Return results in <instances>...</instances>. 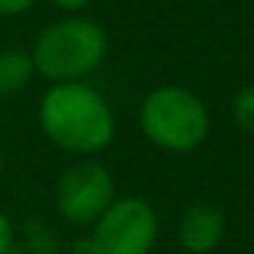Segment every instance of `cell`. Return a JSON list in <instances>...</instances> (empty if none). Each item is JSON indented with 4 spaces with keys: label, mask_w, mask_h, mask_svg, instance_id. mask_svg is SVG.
Wrapping results in <instances>:
<instances>
[{
    "label": "cell",
    "mask_w": 254,
    "mask_h": 254,
    "mask_svg": "<svg viewBox=\"0 0 254 254\" xmlns=\"http://www.w3.org/2000/svg\"><path fill=\"white\" fill-rule=\"evenodd\" d=\"M39 126L55 148L79 159L101 153L115 137L110 104L82 82L52 85L39 104Z\"/></svg>",
    "instance_id": "6da1fadb"
},
{
    "label": "cell",
    "mask_w": 254,
    "mask_h": 254,
    "mask_svg": "<svg viewBox=\"0 0 254 254\" xmlns=\"http://www.w3.org/2000/svg\"><path fill=\"white\" fill-rule=\"evenodd\" d=\"M139 128L156 148L189 153L205 142L210 118L199 96L178 85H164L145 96L139 107Z\"/></svg>",
    "instance_id": "7a4b0ae2"
},
{
    "label": "cell",
    "mask_w": 254,
    "mask_h": 254,
    "mask_svg": "<svg viewBox=\"0 0 254 254\" xmlns=\"http://www.w3.org/2000/svg\"><path fill=\"white\" fill-rule=\"evenodd\" d=\"M107 55V33L90 19H63L36 39L33 68L61 82H79Z\"/></svg>",
    "instance_id": "3957f363"
},
{
    "label": "cell",
    "mask_w": 254,
    "mask_h": 254,
    "mask_svg": "<svg viewBox=\"0 0 254 254\" xmlns=\"http://www.w3.org/2000/svg\"><path fill=\"white\" fill-rule=\"evenodd\" d=\"M93 254H150L159 241V216L145 197H118L85 238Z\"/></svg>",
    "instance_id": "277c9868"
},
{
    "label": "cell",
    "mask_w": 254,
    "mask_h": 254,
    "mask_svg": "<svg viewBox=\"0 0 254 254\" xmlns=\"http://www.w3.org/2000/svg\"><path fill=\"white\" fill-rule=\"evenodd\" d=\"M115 199V178L96 159L68 164L55 183V208L61 219L74 227H93Z\"/></svg>",
    "instance_id": "5b68a950"
},
{
    "label": "cell",
    "mask_w": 254,
    "mask_h": 254,
    "mask_svg": "<svg viewBox=\"0 0 254 254\" xmlns=\"http://www.w3.org/2000/svg\"><path fill=\"white\" fill-rule=\"evenodd\" d=\"M224 230V213L213 205L197 202L183 210L178 221V241L183 246V254H210L219 249Z\"/></svg>",
    "instance_id": "8992f818"
},
{
    "label": "cell",
    "mask_w": 254,
    "mask_h": 254,
    "mask_svg": "<svg viewBox=\"0 0 254 254\" xmlns=\"http://www.w3.org/2000/svg\"><path fill=\"white\" fill-rule=\"evenodd\" d=\"M33 58L25 50H0V96H14L33 77Z\"/></svg>",
    "instance_id": "52a82bcc"
},
{
    "label": "cell",
    "mask_w": 254,
    "mask_h": 254,
    "mask_svg": "<svg viewBox=\"0 0 254 254\" xmlns=\"http://www.w3.org/2000/svg\"><path fill=\"white\" fill-rule=\"evenodd\" d=\"M232 118L246 134H254V85H246L232 99Z\"/></svg>",
    "instance_id": "ba28073f"
},
{
    "label": "cell",
    "mask_w": 254,
    "mask_h": 254,
    "mask_svg": "<svg viewBox=\"0 0 254 254\" xmlns=\"http://www.w3.org/2000/svg\"><path fill=\"white\" fill-rule=\"evenodd\" d=\"M25 252L28 254H58L55 249V238L39 224V221H28V230H25Z\"/></svg>",
    "instance_id": "9c48e42d"
},
{
    "label": "cell",
    "mask_w": 254,
    "mask_h": 254,
    "mask_svg": "<svg viewBox=\"0 0 254 254\" xmlns=\"http://www.w3.org/2000/svg\"><path fill=\"white\" fill-rule=\"evenodd\" d=\"M14 243H17L14 241V224H11V219L0 210V254L11 252Z\"/></svg>",
    "instance_id": "30bf717a"
},
{
    "label": "cell",
    "mask_w": 254,
    "mask_h": 254,
    "mask_svg": "<svg viewBox=\"0 0 254 254\" xmlns=\"http://www.w3.org/2000/svg\"><path fill=\"white\" fill-rule=\"evenodd\" d=\"M36 0H0V14H22Z\"/></svg>",
    "instance_id": "8fae6325"
},
{
    "label": "cell",
    "mask_w": 254,
    "mask_h": 254,
    "mask_svg": "<svg viewBox=\"0 0 254 254\" xmlns=\"http://www.w3.org/2000/svg\"><path fill=\"white\" fill-rule=\"evenodd\" d=\"M55 6H61V8H68V11H74V8H82V6H88L90 0H52Z\"/></svg>",
    "instance_id": "7c38bea8"
},
{
    "label": "cell",
    "mask_w": 254,
    "mask_h": 254,
    "mask_svg": "<svg viewBox=\"0 0 254 254\" xmlns=\"http://www.w3.org/2000/svg\"><path fill=\"white\" fill-rule=\"evenodd\" d=\"M71 254H93V252H90L88 241H79L77 246H74V252H71Z\"/></svg>",
    "instance_id": "4fadbf2b"
},
{
    "label": "cell",
    "mask_w": 254,
    "mask_h": 254,
    "mask_svg": "<svg viewBox=\"0 0 254 254\" xmlns=\"http://www.w3.org/2000/svg\"><path fill=\"white\" fill-rule=\"evenodd\" d=\"M6 254H28V252H25V246H17V243H14L11 252H6Z\"/></svg>",
    "instance_id": "5bb4252c"
},
{
    "label": "cell",
    "mask_w": 254,
    "mask_h": 254,
    "mask_svg": "<svg viewBox=\"0 0 254 254\" xmlns=\"http://www.w3.org/2000/svg\"><path fill=\"white\" fill-rule=\"evenodd\" d=\"M0 178H3V159H0Z\"/></svg>",
    "instance_id": "9a60e30c"
},
{
    "label": "cell",
    "mask_w": 254,
    "mask_h": 254,
    "mask_svg": "<svg viewBox=\"0 0 254 254\" xmlns=\"http://www.w3.org/2000/svg\"><path fill=\"white\" fill-rule=\"evenodd\" d=\"M181 254H183V252H181Z\"/></svg>",
    "instance_id": "2e32d148"
}]
</instances>
